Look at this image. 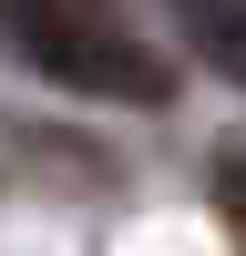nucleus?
Masks as SVG:
<instances>
[{"label": "nucleus", "instance_id": "f257e3e1", "mask_svg": "<svg viewBox=\"0 0 246 256\" xmlns=\"http://www.w3.org/2000/svg\"><path fill=\"white\" fill-rule=\"evenodd\" d=\"M0 31H10V52L31 62L41 82H62V92H82V102H164L174 92L164 52L134 41L113 10H92V0H0Z\"/></svg>", "mask_w": 246, "mask_h": 256}, {"label": "nucleus", "instance_id": "f03ea898", "mask_svg": "<svg viewBox=\"0 0 246 256\" xmlns=\"http://www.w3.org/2000/svg\"><path fill=\"white\" fill-rule=\"evenodd\" d=\"M174 31L195 41V62H205L216 82L246 92V0H174Z\"/></svg>", "mask_w": 246, "mask_h": 256}, {"label": "nucleus", "instance_id": "7ed1b4c3", "mask_svg": "<svg viewBox=\"0 0 246 256\" xmlns=\"http://www.w3.org/2000/svg\"><path fill=\"white\" fill-rule=\"evenodd\" d=\"M216 216H226V236L246 246V144H236V154L216 164Z\"/></svg>", "mask_w": 246, "mask_h": 256}]
</instances>
